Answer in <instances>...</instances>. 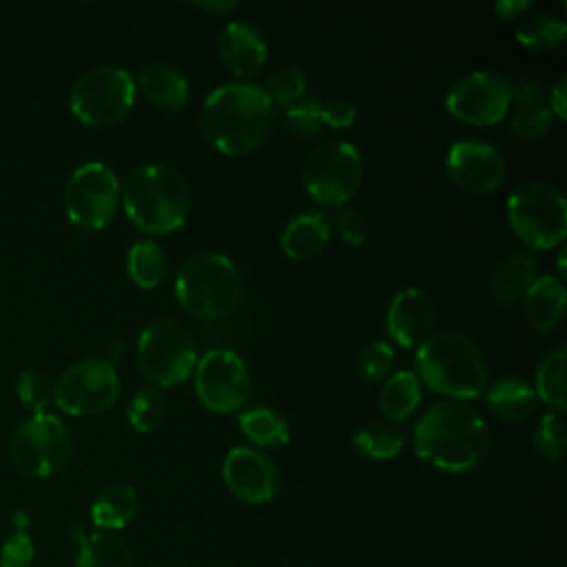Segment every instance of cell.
<instances>
[{"label":"cell","mask_w":567,"mask_h":567,"mask_svg":"<svg viewBox=\"0 0 567 567\" xmlns=\"http://www.w3.org/2000/svg\"><path fill=\"white\" fill-rule=\"evenodd\" d=\"M412 443L421 461L458 474L485 461L489 430L485 419L463 401H441L419 416Z\"/></svg>","instance_id":"6da1fadb"},{"label":"cell","mask_w":567,"mask_h":567,"mask_svg":"<svg viewBox=\"0 0 567 567\" xmlns=\"http://www.w3.org/2000/svg\"><path fill=\"white\" fill-rule=\"evenodd\" d=\"M272 122V104L257 82H226L202 102L204 137L226 155H244L261 144Z\"/></svg>","instance_id":"7a4b0ae2"},{"label":"cell","mask_w":567,"mask_h":567,"mask_svg":"<svg viewBox=\"0 0 567 567\" xmlns=\"http://www.w3.org/2000/svg\"><path fill=\"white\" fill-rule=\"evenodd\" d=\"M190 204L193 193L188 182L166 164H140L124 177V213L144 233L166 235L177 230L186 221Z\"/></svg>","instance_id":"3957f363"},{"label":"cell","mask_w":567,"mask_h":567,"mask_svg":"<svg viewBox=\"0 0 567 567\" xmlns=\"http://www.w3.org/2000/svg\"><path fill=\"white\" fill-rule=\"evenodd\" d=\"M416 377L450 401L476 399L487 388V363L481 348L465 334L445 330L430 334L414 357Z\"/></svg>","instance_id":"277c9868"},{"label":"cell","mask_w":567,"mask_h":567,"mask_svg":"<svg viewBox=\"0 0 567 567\" xmlns=\"http://www.w3.org/2000/svg\"><path fill=\"white\" fill-rule=\"evenodd\" d=\"M175 297L195 317H224L241 299V272L235 261L215 250L186 257L175 277Z\"/></svg>","instance_id":"5b68a950"},{"label":"cell","mask_w":567,"mask_h":567,"mask_svg":"<svg viewBox=\"0 0 567 567\" xmlns=\"http://www.w3.org/2000/svg\"><path fill=\"white\" fill-rule=\"evenodd\" d=\"M507 221L529 248H558L567 235V202L563 190L540 179L518 184L507 197Z\"/></svg>","instance_id":"8992f818"},{"label":"cell","mask_w":567,"mask_h":567,"mask_svg":"<svg viewBox=\"0 0 567 567\" xmlns=\"http://www.w3.org/2000/svg\"><path fill=\"white\" fill-rule=\"evenodd\" d=\"M193 334L173 319H155L137 334V368L153 388L184 383L197 365Z\"/></svg>","instance_id":"52a82bcc"},{"label":"cell","mask_w":567,"mask_h":567,"mask_svg":"<svg viewBox=\"0 0 567 567\" xmlns=\"http://www.w3.org/2000/svg\"><path fill=\"white\" fill-rule=\"evenodd\" d=\"M73 454L71 432L55 414L40 412L24 419L11 434L9 458L13 467L29 478H49L58 474Z\"/></svg>","instance_id":"ba28073f"},{"label":"cell","mask_w":567,"mask_h":567,"mask_svg":"<svg viewBox=\"0 0 567 567\" xmlns=\"http://www.w3.org/2000/svg\"><path fill=\"white\" fill-rule=\"evenodd\" d=\"M135 80L124 66L102 64L82 73L69 93L71 113L89 126H111L135 104Z\"/></svg>","instance_id":"9c48e42d"},{"label":"cell","mask_w":567,"mask_h":567,"mask_svg":"<svg viewBox=\"0 0 567 567\" xmlns=\"http://www.w3.org/2000/svg\"><path fill=\"white\" fill-rule=\"evenodd\" d=\"M363 157L346 140H328L310 148L301 164L306 193L326 206H343L361 186Z\"/></svg>","instance_id":"30bf717a"},{"label":"cell","mask_w":567,"mask_h":567,"mask_svg":"<svg viewBox=\"0 0 567 567\" xmlns=\"http://www.w3.org/2000/svg\"><path fill=\"white\" fill-rule=\"evenodd\" d=\"M122 204V182L104 162H84L66 179L64 210L84 230L104 228Z\"/></svg>","instance_id":"8fae6325"},{"label":"cell","mask_w":567,"mask_h":567,"mask_svg":"<svg viewBox=\"0 0 567 567\" xmlns=\"http://www.w3.org/2000/svg\"><path fill=\"white\" fill-rule=\"evenodd\" d=\"M120 396V374L104 357L71 363L53 383V403L71 416H93Z\"/></svg>","instance_id":"7c38bea8"},{"label":"cell","mask_w":567,"mask_h":567,"mask_svg":"<svg viewBox=\"0 0 567 567\" xmlns=\"http://www.w3.org/2000/svg\"><path fill=\"white\" fill-rule=\"evenodd\" d=\"M195 394L210 412L228 414L246 405L250 374L244 359L228 348L206 350L193 370Z\"/></svg>","instance_id":"4fadbf2b"},{"label":"cell","mask_w":567,"mask_h":567,"mask_svg":"<svg viewBox=\"0 0 567 567\" xmlns=\"http://www.w3.org/2000/svg\"><path fill=\"white\" fill-rule=\"evenodd\" d=\"M445 109L461 122L492 126L512 109V82L489 69L470 71L450 86Z\"/></svg>","instance_id":"5bb4252c"},{"label":"cell","mask_w":567,"mask_h":567,"mask_svg":"<svg viewBox=\"0 0 567 567\" xmlns=\"http://www.w3.org/2000/svg\"><path fill=\"white\" fill-rule=\"evenodd\" d=\"M445 171L463 190L485 195L503 184L507 166L503 153L494 144L476 137H463L450 146Z\"/></svg>","instance_id":"9a60e30c"},{"label":"cell","mask_w":567,"mask_h":567,"mask_svg":"<svg viewBox=\"0 0 567 567\" xmlns=\"http://www.w3.org/2000/svg\"><path fill=\"white\" fill-rule=\"evenodd\" d=\"M226 487L244 503H268L279 489V470L275 461L259 447L235 445L221 463Z\"/></svg>","instance_id":"2e32d148"},{"label":"cell","mask_w":567,"mask_h":567,"mask_svg":"<svg viewBox=\"0 0 567 567\" xmlns=\"http://www.w3.org/2000/svg\"><path fill=\"white\" fill-rule=\"evenodd\" d=\"M432 323L434 301L425 290L408 286L392 297L385 315V332L394 343L403 348L421 346L430 337Z\"/></svg>","instance_id":"e0dca14e"},{"label":"cell","mask_w":567,"mask_h":567,"mask_svg":"<svg viewBox=\"0 0 567 567\" xmlns=\"http://www.w3.org/2000/svg\"><path fill=\"white\" fill-rule=\"evenodd\" d=\"M217 51L228 71L244 82L257 75L268 60V47L261 31L246 20H233L221 29Z\"/></svg>","instance_id":"ac0fdd59"},{"label":"cell","mask_w":567,"mask_h":567,"mask_svg":"<svg viewBox=\"0 0 567 567\" xmlns=\"http://www.w3.org/2000/svg\"><path fill=\"white\" fill-rule=\"evenodd\" d=\"M512 117L509 128L523 140H538L549 133L554 113L549 109V93L536 78H520L512 84Z\"/></svg>","instance_id":"d6986e66"},{"label":"cell","mask_w":567,"mask_h":567,"mask_svg":"<svg viewBox=\"0 0 567 567\" xmlns=\"http://www.w3.org/2000/svg\"><path fill=\"white\" fill-rule=\"evenodd\" d=\"M332 224L323 210L308 208L288 219L281 233V250L297 261L317 257L330 241Z\"/></svg>","instance_id":"ffe728a7"},{"label":"cell","mask_w":567,"mask_h":567,"mask_svg":"<svg viewBox=\"0 0 567 567\" xmlns=\"http://www.w3.org/2000/svg\"><path fill=\"white\" fill-rule=\"evenodd\" d=\"M520 303L532 328H536L538 332L554 330L560 323L567 303L563 279L554 275L536 277V281L525 292Z\"/></svg>","instance_id":"44dd1931"},{"label":"cell","mask_w":567,"mask_h":567,"mask_svg":"<svg viewBox=\"0 0 567 567\" xmlns=\"http://www.w3.org/2000/svg\"><path fill=\"white\" fill-rule=\"evenodd\" d=\"M538 277V261L532 252H512L496 264L489 277V292L498 303H518Z\"/></svg>","instance_id":"7402d4cb"},{"label":"cell","mask_w":567,"mask_h":567,"mask_svg":"<svg viewBox=\"0 0 567 567\" xmlns=\"http://www.w3.org/2000/svg\"><path fill=\"white\" fill-rule=\"evenodd\" d=\"M135 89L162 109H182L188 102L190 86L186 75L166 62H151L142 69Z\"/></svg>","instance_id":"603a6c76"},{"label":"cell","mask_w":567,"mask_h":567,"mask_svg":"<svg viewBox=\"0 0 567 567\" xmlns=\"http://www.w3.org/2000/svg\"><path fill=\"white\" fill-rule=\"evenodd\" d=\"M487 408L503 421H523L536 408V392L529 381L516 374L496 379L485 388Z\"/></svg>","instance_id":"cb8c5ba5"},{"label":"cell","mask_w":567,"mask_h":567,"mask_svg":"<svg viewBox=\"0 0 567 567\" xmlns=\"http://www.w3.org/2000/svg\"><path fill=\"white\" fill-rule=\"evenodd\" d=\"M78 540L75 567H133L128 545L113 532H84L73 527Z\"/></svg>","instance_id":"d4e9b609"},{"label":"cell","mask_w":567,"mask_h":567,"mask_svg":"<svg viewBox=\"0 0 567 567\" xmlns=\"http://www.w3.org/2000/svg\"><path fill=\"white\" fill-rule=\"evenodd\" d=\"M137 492L128 483H113L104 487L91 505V520L100 532H115L126 527L137 514Z\"/></svg>","instance_id":"484cf974"},{"label":"cell","mask_w":567,"mask_h":567,"mask_svg":"<svg viewBox=\"0 0 567 567\" xmlns=\"http://www.w3.org/2000/svg\"><path fill=\"white\" fill-rule=\"evenodd\" d=\"M421 403V381L412 370H396L385 377L379 390L381 412L399 423L405 421Z\"/></svg>","instance_id":"4316f807"},{"label":"cell","mask_w":567,"mask_h":567,"mask_svg":"<svg viewBox=\"0 0 567 567\" xmlns=\"http://www.w3.org/2000/svg\"><path fill=\"white\" fill-rule=\"evenodd\" d=\"M239 427L244 436L259 447H279L290 441V427L286 416L268 405L244 410L239 414Z\"/></svg>","instance_id":"83f0119b"},{"label":"cell","mask_w":567,"mask_h":567,"mask_svg":"<svg viewBox=\"0 0 567 567\" xmlns=\"http://www.w3.org/2000/svg\"><path fill=\"white\" fill-rule=\"evenodd\" d=\"M126 272L140 288H155L166 277V255L153 239L133 241L126 252Z\"/></svg>","instance_id":"f1b7e54d"},{"label":"cell","mask_w":567,"mask_h":567,"mask_svg":"<svg viewBox=\"0 0 567 567\" xmlns=\"http://www.w3.org/2000/svg\"><path fill=\"white\" fill-rule=\"evenodd\" d=\"M354 447L374 461H390L396 458L403 447H405V434L392 425V423H383V421H372L361 425L354 436H352Z\"/></svg>","instance_id":"f546056e"},{"label":"cell","mask_w":567,"mask_h":567,"mask_svg":"<svg viewBox=\"0 0 567 567\" xmlns=\"http://www.w3.org/2000/svg\"><path fill=\"white\" fill-rule=\"evenodd\" d=\"M565 361H567V350L565 346H556L549 350L538 368H536V383L534 392L540 401H545L554 410H565L567 399H565Z\"/></svg>","instance_id":"4dcf8cb0"},{"label":"cell","mask_w":567,"mask_h":567,"mask_svg":"<svg viewBox=\"0 0 567 567\" xmlns=\"http://www.w3.org/2000/svg\"><path fill=\"white\" fill-rule=\"evenodd\" d=\"M567 33V24L558 16H547V13H532L523 18L514 31L516 40L532 49V51H543L556 47Z\"/></svg>","instance_id":"1f68e13d"},{"label":"cell","mask_w":567,"mask_h":567,"mask_svg":"<svg viewBox=\"0 0 567 567\" xmlns=\"http://www.w3.org/2000/svg\"><path fill=\"white\" fill-rule=\"evenodd\" d=\"M166 412V401L159 388L146 385L137 390L126 408V419L135 432H151L155 430Z\"/></svg>","instance_id":"d6a6232c"},{"label":"cell","mask_w":567,"mask_h":567,"mask_svg":"<svg viewBox=\"0 0 567 567\" xmlns=\"http://www.w3.org/2000/svg\"><path fill=\"white\" fill-rule=\"evenodd\" d=\"M11 520L13 534L0 547V567H31L35 558V545L27 532L29 514L24 509H16Z\"/></svg>","instance_id":"836d02e7"},{"label":"cell","mask_w":567,"mask_h":567,"mask_svg":"<svg viewBox=\"0 0 567 567\" xmlns=\"http://www.w3.org/2000/svg\"><path fill=\"white\" fill-rule=\"evenodd\" d=\"M306 86H308V80L303 75L301 69L297 66H284V69H277L272 71L266 82L261 84L264 93L268 95L270 104H279V106H290L295 104L297 100L303 97L306 93Z\"/></svg>","instance_id":"e575fe53"},{"label":"cell","mask_w":567,"mask_h":567,"mask_svg":"<svg viewBox=\"0 0 567 567\" xmlns=\"http://www.w3.org/2000/svg\"><path fill=\"white\" fill-rule=\"evenodd\" d=\"M16 394L27 410H31L33 414H40L53 401V383L44 372L35 368H27L20 372L16 381Z\"/></svg>","instance_id":"d590c367"},{"label":"cell","mask_w":567,"mask_h":567,"mask_svg":"<svg viewBox=\"0 0 567 567\" xmlns=\"http://www.w3.org/2000/svg\"><path fill=\"white\" fill-rule=\"evenodd\" d=\"M284 122L288 126L290 133H295L297 137H315L321 133L323 128V120H321V102L303 95L301 100H297L295 104L284 109Z\"/></svg>","instance_id":"8d00e7d4"},{"label":"cell","mask_w":567,"mask_h":567,"mask_svg":"<svg viewBox=\"0 0 567 567\" xmlns=\"http://www.w3.org/2000/svg\"><path fill=\"white\" fill-rule=\"evenodd\" d=\"M534 447L549 463H556L565 454V423L556 412H547L540 416L534 430Z\"/></svg>","instance_id":"74e56055"},{"label":"cell","mask_w":567,"mask_h":567,"mask_svg":"<svg viewBox=\"0 0 567 567\" xmlns=\"http://www.w3.org/2000/svg\"><path fill=\"white\" fill-rule=\"evenodd\" d=\"M392 363H394V348L383 339H374V341L365 343L363 350L359 352L357 370L363 379L379 381L390 374Z\"/></svg>","instance_id":"f35d334b"},{"label":"cell","mask_w":567,"mask_h":567,"mask_svg":"<svg viewBox=\"0 0 567 567\" xmlns=\"http://www.w3.org/2000/svg\"><path fill=\"white\" fill-rule=\"evenodd\" d=\"M334 226L341 235L343 241H348L350 246H363L368 241L370 228L365 217L348 206H337L334 208Z\"/></svg>","instance_id":"ab89813d"},{"label":"cell","mask_w":567,"mask_h":567,"mask_svg":"<svg viewBox=\"0 0 567 567\" xmlns=\"http://www.w3.org/2000/svg\"><path fill=\"white\" fill-rule=\"evenodd\" d=\"M321 120H323V124H330L332 128H346V126L354 124L357 106L341 97L321 102Z\"/></svg>","instance_id":"60d3db41"},{"label":"cell","mask_w":567,"mask_h":567,"mask_svg":"<svg viewBox=\"0 0 567 567\" xmlns=\"http://www.w3.org/2000/svg\"><path fill=\"white\" fill-rule=\"evenodd\" d=\"M547 93H549V109L554 117L565 120L567 117V80L560 78Z\"/></svg>","instance_id":"b9f144b4"},{"label":"cell","mask_w":567,"mask_h":567,"mask_svg":"<svg viewBox=\"0 0 567 567\" xmlns=\"http://www.w3.org/2000/svg\"><path fill=\"white\" fill-rule=\"evenodd\" d=\"M529 7H532L529 0H498L494 4V13L501 16L503 20H512V18H518L520 13H525Z\"/></svg>","instance_id":"7bdbcfd3"},{"label":"cell","mask_w":567,"mask_h":567,"mask_svg":"<svg viewBox=\"0 0 567 567\" xmlns=\"http://www.w3.org/2000/svg\"><path fill=\"white\" fill-rule=\"evenodd\" d=\"M193 7L204 9V11H213V13H221V11H233L237 7V2L233 0H224V2H193Z\"/></svg>","instance_id":"ee69618b"},{"label":"cell","mask_w":567,"mask_h":567,"mask_svg":"<svg viewBox=\"0 0 567 567\" xmlns=\"http://www.w3.org/2000/svg\"><path fill=\"white\" fill-rule=\"evenodd\" d=\"M124 348H126V346H124V341H122V339H117V337H115V339H111V341L106 343V357H104V359L113 363L115 359H120V357H122Z\"/></svg>","instance_id":"f6af8a7d"},{"label":"cell","mask_w":567,"mask_h":567,"mask_svg":"<svg viewBox=\"0 0 567 567\" xmlns=\"http://www.w3.org/2000/svg\"><path fill=\"white\" fill-rule=\"evenodd\" d=\"M558 272H560V279L567 275V268H565V248L558 250Z\"/></svg>","instance_id":"bcb514c9"},{"label":"cell","mask_w":567,"mask_h":567,"mask_svg":"<svg viewBox=\"0 0 567 567\" xmlns=\"http://www.w3.org/2000/svg\"><path fill=\"white\" fill-rule=\"evenodd\" d=\"M146 567H168V565H159V563H155V565H146Z\"/></svg>","instance_id":"7dc6e473"}]
</instances>
